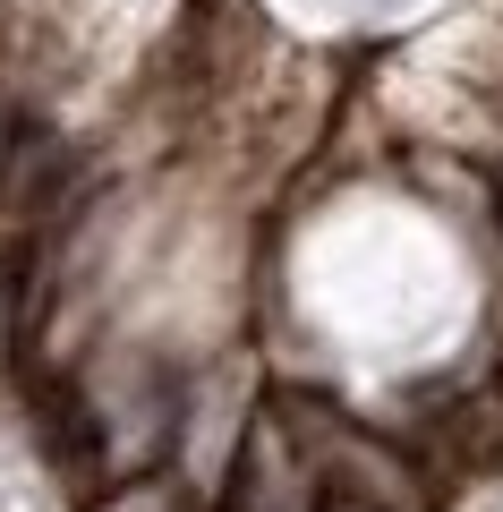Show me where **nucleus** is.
I'll use <instances>...</instances> for the list:
<instances>
[{
	"label": "nucleus",
	"mask_w": 503,
	"mask_h": 512,
	"mask_svg": "<svg viewBox=\"0 0 503 512\" xmlns=\"http://www.w3.org/2000/svg\"><path fill=\"white\" fill-rule=\"evenodd\" d=\"M103 512H188L180 487H162V478H128V487H111Z\"/></svg>",
	"instance_id": "nucleus-3"
},
{
	"label": "nucleus",
	"mask_w": 503,
	"mask_h": 512,
	"mask_svg": "<svg viewBox=\"0 0 503 512\" xmlns=\"http://www.w3.org/2000/svg\"><path fill=\"white\" fill-rule=\"evenodd\" d=\"M282 402H290V419H299L307 453H316V470H324L333 512H427L435 504L427 470H418L393 436H367L359 419H342V410H324V402H299V393H282Z\"/></svg>",
	"instance_id": "nucleus-1"
},
{
	"label": "nucleus",
	"mask_w": 503,
	"mask_h": 512,
	"mask_svg": "<svg viewBox=\"0 0 503 512\" xmlns=\"http://www.w3.org/2000/svg\"><path fill=\"white\" fill-rule=\"evenodd\" d=\"M486 197H495V222H503V154L486 163Z\"/></svg>",
	"instance_id": "nucleus-4"
},
{
	"label": "nucleus",
	"mask_w": 503,
	"mask_h": 512,
	"mask_svg": "<svg viewBox=\"0 0 503 512\" xmlns=\"http://www.w3.org/2000/svg\"><path fill=\"white\" fill-rule=\"evenodd\" d=\"M222 504H231V512H333L324 470H316V453H307V436H299V419H290V402L248 410V427H239V444H231Z\"/></svg>",
	"instance_id": "nucleus-2"
}]
</instances>
